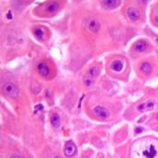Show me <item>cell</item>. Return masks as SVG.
Here are the masks:
<instances>
[{
  "instance_id": "8fae6325",
  "label": "cell",
  "mask_w": 158,
  "mask_h": 158,
  "mask_svg": "<svg viewBox=\"0 0 158 158\" xmlns=\"http://www.w3.org/2000/svg\"><path fill=\"white\" fill-rule=\"evenodd\" d=\"M110 68L115 72H121L123 68V63L120 60H115L110 64Z\"/></svg>"
},
{
  "instance_id": "3957f363",
  "label": "cell",
  "mask_w": 158,
  "mask_h": 158,
  "mask_svg": "<svg viewBox=\"0 0 158 158\" xmlns=\"http://www.w3.org/2000/svg\"><path fill=\"white\" fill-rule=\"evenodd\" d=\"M93 112L96 116H98L100 118H104V120L109 117V111L104 107H100V106L96 107L93 109Z\"/></svg>"
},
{
  "instance_id": "ba28073f",
  "label": "cell",
  "mask_w": 158,
  "mask_h": 158,
  "mask_svg": "<svg viewBox=\"0 0 158 158\" xmlns=\"http://www.w3.org/2000/svg\"><path fill=\"white\" fill-rule=\"evenodd\" d=\"M121 3V2L118 0H105V1L101 2L102 6L107 9H113V8L117 7Z\"/></svg>"
},
{
  "instance_id": "5bb4252c",
  "label": "cell",
  "mask_w": 158,
  "mask_h": 158,
  "mask_svg": "<svg viewBox=\"0 0 158 158\" xmlns=\"http://www.w3.org/2000/svg\"><path fill=\"white\" fill-rule=\"evenodd\" d=\"M141 70L145 74H149L152 73V70H153V66L150 63L145 62V63H143L141 65Z\"/></svg>"
},
{
  "instance_id": "9a60e30c",
  "label": "cell",
  "mask_w": 158,
  "mask_h": 158,
  "mask_svg": "<svg viewBox=\"0 0 158 158\" xmlns=\"http://www.w3.org/2000/svg\"><path fill=\"white\" fill-rule=\"evenodd\" d=\"M99 72H100V69L98 66H92L89 70H88V76L91 77V78H95L99 74Z\"/></svg>"
},
{
  "instance_id": "44dd1931",
  "label": "cell",
  "mask_w": 158,
  "mask_h": 158,
  "mask_svg": "<svg viewBox=\"0 0 158 158\" xmlns=\"http://www.w3.org/2000/svg\"><path fill=\"white\" fill-rule=\"evenodd\" d=\"M156 22H157V24H158V17H157V19H156Z\"/></svg>"
},
{
  "instance_id": "30bf717a",
  "label": "cell",
  "mask_w": 158,
  "mask_h": 158,
  "mask_svg": "<svg viewBox=\"0 0 158 158\" xmlns=\"http://www.w3.org/2000/svg\"><path fill=\"white\" fill-rule=\"evenodd\" d=\"M147 49V42L145 41H140L134 45V51L137 52H143Z\"/></svg>"
},
{
  "instance_id": "ffe728a7",
  "label": "cell",
  "mask_w": 158,
  "mask_h": 158,
  "mask_svg": "<svg viewBox=\"0 0 158 158\" xmlns=\"http://www.w3.org/2000/svg\"><path fill=\"white\" fill-rule=\"evenodd\" d=\"M54 158H61V157H60V156H58V155H55Z\"/></svg>"
},
{
  "instance_id": "6da1fadb",
  "label": "cell",
  "mask_w": 158,
  "mask_h": 158,
  "mask_svg": "<svg viewBox=\"0 0 158 158\" xmlns=\"http://www.w3.org/2000/svg\"><path fill=\"white\" fill-rule=\"evenodd\" d=\"M3 93L8 98H17L19 95V89L14 83L12 82H7L2 86Z\"/></svg>"
},
{
  "instance_id": "4fadbf2b",
  "label": "cell",
  "mask_w": 158,
  "mask_h": 158,
  "mask_svg": "<svg viewBox=\"0 0 158 158\" xmlns=\"http://www.w3.org/2000/svg\"><path fill=\"white\" fill-rule=\"evenodd\" d=\"M33 33H34V36L36 37L39 41H43V40H44L45 32H44V29H42V28L35 29Z\"/></svg>"
},
{
  "instance_id": "8992f818",
  "label": "cell",
  "mask_w": 158,
  "mask_h": 158,
  "mask_svg": "<svg viewBox=\"0 0 158 158\" xmlns=\"http://www.w3.org/2000/svg\"><path fill=\"white\" fill-rule=\"evenodd\" d=\"M37 69H38L39 74H41L42 76H43V77H48V76H50V74H51V71H50L49 66L47 65V64L43 63V62L40 63V64H38Z\"/></svg>"
},
{
  "instance_id": "7402d4cb",
  "label": "cell",
  "mask_w": 158,
  "mask_h": 158,
  "mask_svg": "<svg viewBox=\"0 0 158 158\" xmlns=\"http://www.w3.org/2000/svg\"><path fill=\"white\" fill-rule=\"evenodd\" d=\"M157 42H158V39H157Z\"/></svg>"
},
{
  "instance_id": "52a82bcc",
  "label": "cell",
  "mask_w": 158,
  "mask_h": 158,
  "mask_svg": "<svg viewBox=\"0 0 158 158\" xmlns=\"http://www.w3.org/2000/svg\"><path fill=\"white\" fill-rule=\"evenodd\" d=\"M127 17H129V19L131 21H136L140 19V12L134 7H129L127 9Z\"/></svg>"
},
{
  "instance_id": "277c9868",
  "label": "cell",
  "mask_w": 158,
  "mask_h": 158,
  "mask_svg": "<svg viewBox=\"0 0 158 158\" xmlns=\"http://www.w3.org/2000/svg\"><path fill=\"white\" fill-rule=\"evenodd\" d=\"M86 28L92 32H98L100 29V24L96 19H88L86 22Z\"/></svg>"
},
{
  "instance_id": "ac0fdd59",
  "label": "cell",
  "mask_w": 158,
  "mask_h": 158,
  "mask_svg": "<svg viewBox=\"0 0 158 158\" xmlns=\"http://www.w3.org/2000/svg\"><path fill=\"white\" fill-rule=\"evenodd\" d=\"M10 158H24V157L21 155H12Z\"/></svg>"
},
{
  "instance_id": "7c38bea8",
  "label": "cell",
  "mask_w": 158,
  "mask_h": 158,
  "mask_svg": "<svg viewBox=\"0 0 158 158\" xmlns=\"http://www.w3.org/2000/svg\"><path fill=\"white\" fill-rule=\"evenodd\" d=\"M51 123L54 128H55V129L59 128V126L61 124V118H60V116L57 113L52 114V116L51 117Z\"/></svg>"
},
{
  "instance_id": "7a4b0ae2",
  "label": "cell",
  "mask_w": 158,
  "mask_h": 158,
  "mask_svg": "<svg viewBox=\"0 0 158 158\" xmlns=\"http://www.w3.org/2000/svg\"><path fill=\"white\" fill-rule=\"evenodd\" d=\"M76 153V146L73 142L69 141L64 146V155L68 157H72Z\"/></svg>"
},
{
  "instance_id": "9c48e42d",
  "label": "cell",
  "mask_w": 158,
  "mask_h": 158,
  "mask_svg": "<svg viewBox=\"0 0 158 158\" xmlns=\"http://www.w3.org/2000/svg\"><path fill=\"white\" fill-rule=\"evenodd\" d=\"M45 10L49 13H55L59 10V4L56 2H49L45 5Z\"/></svg>"
},
{
  "instance_id": "e0dca14e",
  "label": "cell",
  "mask_w": 158,
  "mask_h": 158,
  "mask_svg": "<svg viewBox=\"0 0 158 158\" xmlns=\"http://www.w3.org/2000/svg\"><path fill=\"white\" fill-rule=\"evenodd\" d=\"M7 19H13V14H12V12L11 11H8L7 12Z\"/></svg>"
},
{
  "instance_id": "2e32d148",
  "label": "cell",
  "mask_w": 158,
  "mask_h": 158,
  "mask_svg": "<svg viewBox=\"0 0 158 158\" xmlns=\"http://www.w3.org/2000/svg\"><path fill=\"white\" fill-rule=\"evenodd\" d=\"M84 83H85V85L87 86H93V84H94L93 80H92V79L89 78V77H84Z\"/></svg>"
},
{
  "instance_id": "5b68a950",
  "label": "cell",
  "mask_w": 158,
  "mask_h": 158,
  "mask_svg": "<svg viewBox=\"0 0 158 158\" xmlns=\"http://www.w3.org/2000/svg\"><path fill=\"white\" fill-rule=\"evenodd\" d=\"M155 107V101L153 100H148V101L144 102V103H142L140 104L139 106L137 107V110L139 112H146V111H149V110H152Z\"/></svg>"
},
{
  "instance_id": "d6986e66",
  "label": "cell",
  "mask_w": 158,
  "mask_h": 158,
  "mask_svg": "<svg viewBox=\"0 0 158 158\" xmlns=\"http://www.w3.org/2000/svg\"><path fill=\"white\" fill-rule=\"evenodd\" d=\"M143 128H137V129H136V133H142V131H143Z\"/></svg>"
}]
</instances>
